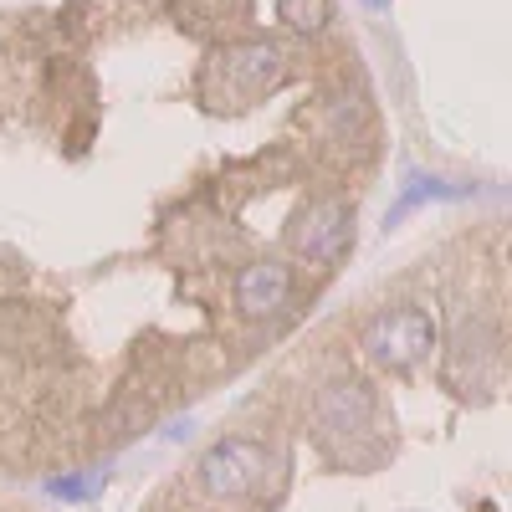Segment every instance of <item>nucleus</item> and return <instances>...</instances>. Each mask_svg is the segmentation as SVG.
<instances>
[{
	"mask_svg": "<svg viewBox=\"0 0 512 512\" xmlns=\"http://www.w3.org/2000/svg\"><path fill=\"white\" fill-rule=\"evenodd\" d=\"M282 72L287 67L272 41H236V47H226L210 62V82H216L221 103H256L267 88H277Z\"/></svg>",
	"mask_w": 512,
	"mask_h": 512,
	"instance_id": "obj_3",
	"label": "nucleus"
},
{
	"mask_svg": "<svg viewBox=\"0 0 512 512\" xmlns=\"http://www.w3.org/2000/svg\"><path fill=\"white\" fill-rule=\"evenodd\" d=\"M277 21H287L292 31H303V36H313L328 21V0H277Z\"/></svg>",
	"mask_w": 512,
	"mask_h": 512,
	"instance_id": "obj_8",
	"label": "nucleus"
},
{
	"mask_svg": "<svg viewBox=\"0 0 512 512\" xmlns=\"http://www.w3.org/2000/svg\"><path fill=\"white\" fill-rule=\"evenodd\" d=\"M364 6H369V11H384V6H390V0H364Z\"/></svg>",
	"mask_w": 512,
	"mask_h": 512,
	"instance_id": "obj_11",
	"label": "nucleus"
},
{
	"mask_svg": "<svg viewBox=\"0 0 512 512\" xmlns=\"http://www.w3.org/2000/svg\"><path fill=\"white\" fill-rule=\"evenodd\" d=\"M313 415L328 436H369L374 431V420H379V400L364 379H333L318 390L313 400Z\"/></svg>",
	"mask_w": 512,
	"mask_h": 512,
	"instance_id": "obj_5",
	"label": "nucleus"
},
{
	"mask_svg": "<svg viewBox=\"0 0 512 512\" xmlns=\"http://www.w3.org/2000/svg\"><path fill=\"white\" fill-rule=\"evenodd\" d=\"M292 297V267L282 262H256L236 277V308L246 318H277Z\"/></svg>",
	"mask_w": 512,
	"mask_h": 512,
	"instance_id": "obj_7",
	"label": "nucleus"
},
{
	"mask_svg": "<svg viewBox=\"0 0 512 512\" xmlns=\"http://www.w3.org/2000/svg\"><path fill=\"white\" fill-rule=\"evenodd\" d=\"M359 344L384 369H415L425 354L436 349V323H431V313H425V308L405 303V308H390V313L369 318Z\"/></svg>",
	"mask_w": 512,
	"mask_h": 512,
	"instance_id": "obj_1",
	"label": "nucleus"
},
{
	"mask_svg": "<svg viewBox=\"0 0 512 512\" xmlns=\"http://www.w3.org/2000/svg\"><path fill=\"white\" fill-rule=\"evenodd\" d=\"M441 195H456L451 185H441V180H410L405 185V195H400V205L390 210V226L400 221V216H410V210L420 205V200H441Z\"/></svg>",
	"mask_w": 512,
	"mask_h": 512,
	"instance_id": "obj_9",
	"label": "nucleus"
},
{
	"mask_svg": "<svg viewBox=\"0 0 512 512\" xmlns=\"http://www.w3.org/2000/svg\"><path fill=\"white\" fill-rule=\"evenodd\" d=\"M267 466H272V451L256 436H226L200 456L195 477L210 497H251L267 482Z\"/></svg>",
	"mask_w": 512,
	"mask_h": 512,
	"instance_id": "obj_2",
	"label": "nucleus"
},
{
	"mask_svg": "<svg viewBox=\"0 0 512 512\" xmlns=\"http://www.w3.org/2000/svg\"><path fill=\"white\" fill-rule=\"evenodd\" d=\"M103 482H108L103 472H93V477H57L47 492L52 497H93V492H103Z\"/></svg>",
	"mask_w": 512,
	"mask_h": 512,
	"instance_id": "obj_10",
	"label": "nucleus"
},
{
	"mask_svg": "<svg viewBox=\"0 0 512 512\" xmlns=\"http://www.w3.org/2000/svg\"><path fill=\"white\" fill-rule=\"evenodd\" d=\"M287 241H292V251L303 256V262L333 267L338 256L349 251V241H354V205H344V200H313L303 216L292 221Z\"/></svg>",
	"mask_w": 512,
	"mask_h": 512,
	"instance_id": "obj_4",
	"label": "nucleus"
},
{
	"mask_svg": "<svg viewBox=\"0 0 512 512\" xmlns=\"http://www.w3.org/2000/svg\"><path fill=\"white\" fill-rule=\"evenodd\" d=\"M466 364H472V379H466V390H482V384L497 379L502 369V338L487 318H466L456 328V344H451V359H446V379H456Z\"/></svg>",
	"mask_w": 512,
	"mask_h": 512,
	"instance_id": "obj_6",
	"label": "nucleus"
}]
</instances>
